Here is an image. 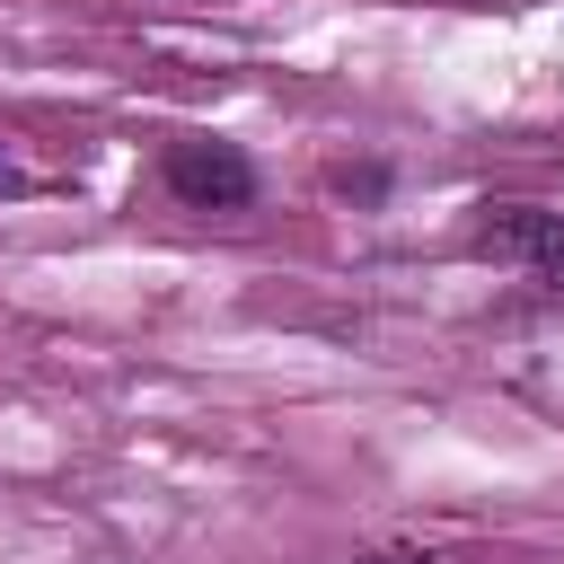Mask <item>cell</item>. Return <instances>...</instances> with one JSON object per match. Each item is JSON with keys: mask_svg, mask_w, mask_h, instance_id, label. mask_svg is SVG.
<instances>
[{"mask_svg": "<svg viewBox=\"0 0 564 564\" xmlns=\"http://www.w3.org/2000/svg\"><path fill=\"white\" fill-rule=\"evenodd\" d=\"M370 564H414V555H370Z\"/></svg>", "mask_w": 564, "mask_h": 564, "instance_id": "obj_4", "label": "cell"}, {"mask_svg": "<svg viewBox=\"0 0 564 564\" xmlns=\"http://www.w3.org/2000/svg\"><path fill=\"white\" fill-rule=\"evenodd\" d=\"M70 167H35L18 141H0V194H35V185H62Z\"/></svg>", "mask_w": 564, "mask_h": 564, "instance_id": "obj_3", "label": "cell"}, {"mask_svg": "<svg viewBox=\"0 0 564 564\" xmlns=\"http://www.w3.org/2000/svg\"><path fill=\"white\" fill-rule=\"evenodd\" d=\"M159 176H167V194L194 203V212H238V203H256V167H247L238 141H167Z\"/></svg>", "mask_w": 564, "mask_h": 564, "instance_id": "obj_1", "label": "cell"}, {"mask_svg": "<svg viewBox=\"0 0 564 564\" xmlns=\"http://www.w3.org/2000/svg\"><path fill=\"white\" fill-rule=\"evenodd\" d=\"M476 256L494 264H520L538 282L564 291V212H538V203H502L494 220H476Z\"/></svg>", "mask_w": 564, "mask_h": 564, "instance_id": "obj_2", "label": "cell"}]
</instances>
